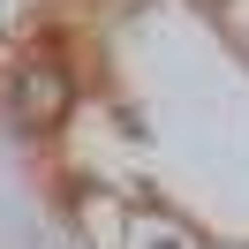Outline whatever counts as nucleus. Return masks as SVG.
Listing matches in <instances>:
<instances>
[{
  "label": "nucleus",
  "mask_w": 249,
  "mask_h": 249,
  "mask_svg": "<svg viewBox=\"0 0 249 249\" xmlns=\"http://www.w3.org/2000/svg\"><path fill=\"white\" fill-rule=\"evenodd\" d=\"M16 106H23V128H53L68 113V76H61V68H23Z\"/></svg>",
  "instance_id": "f257e3e1"
}]
</instances>
